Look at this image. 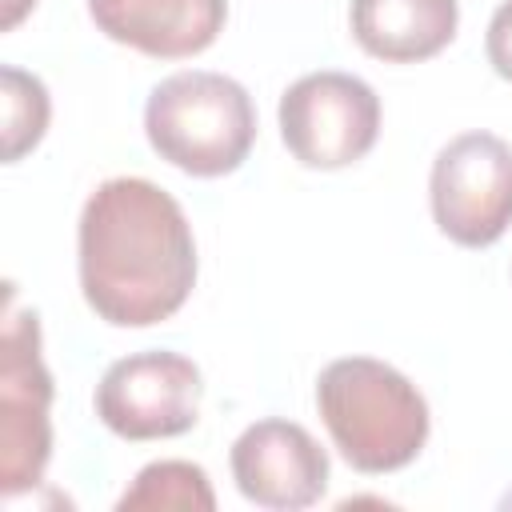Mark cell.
<instances>
[{
  "label": "cell",
  "instance_id": "6da1fadb",
  "mask_svg": "<svg viewBox=\"0 0 512 512\" xmlns=\"http://www.w3.org/2000/svg\"><path fill=\"white\" fill-rule=\"evenodd\" d=\"M84 304L112 328L172 320L196 288V236L172 192L144 176L92 188L76 224Z\"/></svg>",
  "mask_w": 512,
  "mask_h": 512
},
{
  "label": "cell",
  "instance_id": "7a4b0ae2",
  "mask_svg": "<svg viewBox=\"0 0 512 512\" xmlns=\"http://www.w3.org/2000/svg\"><path fill=\"white\" fill-rule=\"evenodd\" d=\"M316 412L348 468L388 476L408 468L432 432L424 392L376 356H340L316 376Z\"/></svg>",
  "mask_w": 512,
  "mask_h": 512
},
{
  "label": "cell",
  "instance_id": "3957f363",
  "mask_svg": "<svg viewBox=\"0 0 512 512\" xmlns=\"http://www.w3.org/2000/svg\"><path fill=\"white\" fill-rule=\"evenodd\" d=\"M144 136L172 168L216 180L248 160L256 144V104L240 80L208 68H184L148 92Z\"/></svg>",
  "mask_w": 512,
  "mask_h": 512
},
{
  "label": "cell",
  "instance_id": "277c9868",
  "mask_svg": "<svg viewBox=\"0 0 512 512\" xmlns=\"http://www.w3.org/2000/svg\"><path fill=\"white\" fill-rule=\"evenodd\" d=\"M280 140L296 164L336 172L364 160L380 136V96L352 72H308L292 80L276 108Z\"/></svg>",
  "mask_w": 512,
  "mask_h": 512
},
{
  "label": "cell",
  "instance_id": "5b68a950",
  "mask_svg": "<svg viewBox=\"0 0 512 512\" xmlns=\"http://www.w3.org/2000/svg\"><path fill=\"white\" fill-rule=\"evenodd\" d=\"M52 460V372L44 364L40 316H4V360H0V488L4 500L36 488Z\"/></svg>",
  "mask_w": 512,
  "mask_h": 512
},
{
  "label": "cell",
  "instance_id": "8992f818",
  "mask_svg": "<svg viewBox=\"0 0 512 512\" xmlns=\"http://www.w3.org/2000/svg\"><path fill=\"white\" fill-rule=\"evenodd\" d=\"M428 208L460 248H492L512 228V144L496 132L452 136L428 172Z\"/></svg>",
  "mask_w": 512,
  "mask_h": 512
},
{
  "label": "cell",
  "instance_id": "52a82bcc",
  "mask_svg": "<svg viewBox=\"0 0 512 512\" xmlns=\"http://www.w3.org/2000/svg\"><path fill=\"white\" fill-rule=\"evenodd\" d=\"M200 396L204 376L188 356L148 348L104 368L92 408L96 420L120 440H172L196 428Z\"/></svg>",
  "mask_w": 512,
  "mask_h": 512
},
{
  "label": "cell",
  "instance_id": "ba28073f",
  "mask_svg": "<svg viewBox=\"0 0 512 512\" xmlns=\"http://www.w3.org/2000/svg\"><path fill=\"white\" fill-rule=\"evenodd\" d=\"M228 468L240 496L272 512L312 508L328 492V472H332L320 440L304 424L280 416L248 424L232 440Z\"/></svg>",
  "mask_w": 512,
  "mask_h": 512
},
{
  "label": "cell",
  "instance_id": "9c48e42d",
  "mask_svg": "<svg viewBox=\"0 0 512 512\" xmlns=\"http://www.w3.org/2000/svg\"><path fill=\"white\" fill-rule=\"evenodd\" d=\"M96 32L152 60H188L216 44L228 0H88Z\"/></svg>",
  "mask_w": 512,
  "mask_h": 512
},
{
  "label": "cell",
  "instance_id": "30bf717a",
  "mask_svg": "<svg viewBox=\"0 0 512 512\" xmlns=\"http://www.w3.org/2000/svg\"><path fill=\"white\" fill-rule=\"evenodd\" d=\"M352 40L384 64H420L440 56L460 28L456 0H352Z\"/></svg>",
  "mask_w": 512,
  "mask_h": 512
},
{
  "label": "cell",
  "instance_id": "8fae6325",
  "mask_svg": "<svg viewBox=\"0 0 512 512\" xmlns=\"http://www.w3.org/2000/svg\"><path fill=\"white\" fill-rule=\"evenodd\" d=\"M120 512H212L216 492L200 464L192 460H152L116 500Z\"/></svg>",
  "mask_w": 512,
  "mask_h": 512
},
{
  "label": "cell",
  "instance_id": "7c38bea8",
  "mask_svg": "<svg viewBox=\"0 0 512 512\" xmlns=\"http://www.w3.org/2000/svg\"><path fill=\"white\" fill-rule=\"evenodd\" d=\"M0 96H4V164H16L24 152H32L52 120V100L40 76L4 64L0 68Z\"/></svg>",
  "mask_w": 512,
  "mask_h": 512
},
{
  "label": "cell",
  "instance_id": "4fadbf2b",
  "mask_svg": "<svg viewBox=\"0 0 512 512\" xmlns=\"http://www.w3.org/2000/svg\"><path fill=\"white\" fill-rule=\"evenodd\" d=\"M484 56H488L492 72L512 84V0H504L492 12L488 32H484Z\"/></svg>",
  "mask_w": 512,
  "mask_h": 512
},
{
  "label": "cell",
  "instance_id": "5bb4252c",
  "mask_svg": "<svg viewBox=\"0 0 512 512\" xmlns=\"http://www.w3.org/2000/svg\"><path fill=\"white\" fill-rule=\"evenodd\" d=\"M32 8H36V0H4V32H12Z\"/></svg>",
  "mask_w": 512,
  "mask_h": 512
},
{
  "label": "cell",
  "instance_id": "9a60e30c",
  "mask_svg": "<svg viewBox=\"0 0 512 512\" xmlns=\"http://www.w3.org/2000/svg\"><path fill=\"white\" fill-rule=\"evenodd\" d=\"M500 508H512V488H508V492L500 496Z\"/></svg>",
  "mask_w": 512,
  "mask_h": 512
}]
</instances>
